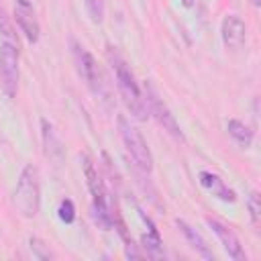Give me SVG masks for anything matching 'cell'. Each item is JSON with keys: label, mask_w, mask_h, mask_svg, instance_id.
<instances>
[{"label": "cell", "mask_w": 261, "mask_h": 261, "mask_svg": "<svg viewBox=\"0 0 261 261\" xmlns=\"http://www.w3.org/2000/svg\"><path fill=\"white\" fill-rule=\"evenodd\" d=\"M108 61L112 65V71H114V77H116V86H118V92H120V98L122 102L126 104V108L130 110V114L139 120H147V112H149V106H147V100L145 96L141 94L137 82H135V75L133 71L128 69L126 61L112 49L108 47Z\"/></svg>", "instance_id": "cell-1"}, {"label": "cell", "mask_w": 261, "mask_h": 261, "mask_svg": "<svg viewBox=\"0 0 261 261\" xmlns=\"http://www.w3.org/2000/svg\"><path fill=\"white\" fill-rule=\"evenodd\" d=\"M12 202L16 206V210L24 216V218H33L39 214V206H41V186H39V171L35 165H24L16 188H14V196Z\"/></svg>", "instance_id": "cell-2"}, {"label": "cell", "mask_w": 261, "mask_h": 261, "mask_svg": "<svg viewBox=\"0 0 261 261\" xmlns=\"http://www.w3.org/2000/svg\"><path fill=\"white\" fill-rule=\"evenodd\" d=\"M18 39H0V88L8 98H14L18 90Z\"/></svg>", "instance_id": "cell-3"}, {"label": "cell", "mask_w": 261, "mask_h": 261, "mask_svg": "<svg viewBox=\"0 0 261 261\" xmlns=\"http://www.w3.org/2000/svg\"><path fill=\"white\" fill-rule=\"evenodd\" d=\"M118 133H120V139L124 143V149L126 153L130 155V159L135 161V165L141 169V171H151L153 169V155L143 139V135L139 133L137 126H133L126 116H118Z\"/></svg>", "instance_id": "cell-4"}, {"label": "cell", "mask_w": 261, "mask_h": 261, "mask_svg": "<svg viewBox=\"0 0 261 261\" xmlns=\"http://www.w3.org/2000/svg\"><path fill=\"white\" fill-rule=\"evenodd\" d=\"M71 51H73V61H75V67H77V73L84 77V82L88 84V88L94 92V94H104V86H102V75H100V69L92 57V53L82 47L80 43L71 41Z\"/></svg>", "instance_id": "cell-5"}, {"label": "cell", "mask_w": 261, "mask_h": 261, "mask_svg": "<svg viewBox=\"0 0 261 261\" xmlns=\"http://www.w3.org/2000/svg\"><path fill=\"white\" fill-rule=\"evenodd\" d=\"M145 100H147L149 112H151V114H155V118H157V122L163 126V130H167L175 141H184V133H181V128H179V124H177L175 116L169 112L167 104L157 96L155 88H153L149 82L145 84Z\"/></svg>", "instance_id": "cell-6"}, {"label": "cell", "mask_w": 261, "mask_h": 261, "mask_svg": "<svg viewBox=\"0 0 261 261\" xmlns=\"http://www.w3.org/2000/svg\"><path fill=\"white\" fill-rule=\"evenodd\" d=\"M206 224L212 228V232L218 237V241L222 243V247H224V251L228 253V257H232L234 261H243L245 259V253H243V247H241V241H239V237L234 234V230L232 228H228L224 222H220V220H216V218H206Z\"/></svg>", "instance_id": "cell-7"}, {"label": "cell", "mask_w": 261, "mask_h": 261, "mask_svg": "<svg viewBox=\"0 0 261 261\" xmlns=\"http://www.w3.org/2000/svg\"><path fill=\"white\" fill-rule=\"evenodd\" d=\"M220 35H222V43H224L228 49H239V47H243V43H245L247 27H245V22H243L241 16L228 14V16L222 18Z\"/></svg>", "instance_id": "cell-8"}, {"label": "cell", "mask_w": 261, "mask_h": 261, "mask_svg": "<svg viewBox=\"0 0 261 261\" xmlns=\"http://www.w3.org/2000/svg\"><path fill=\"white\" fill-rule=\"evenodd\" d=\"M198 181H200V186L204 188V190H208L214 198H218V200H222V202H237V194L216 175V173H212V171H200L198 173Z\"/></svg>", "instance_id": "cell-9"}, {"label": "cell", "mask_w": 261, "mask_h": 261, "mask_svg": "<svg viewBox=\"0 0 261 261\" xmlns=\"http://www.w3.org/2000/svg\"><path fill=\"white\" fill-rule=\"evenodd\" d=\"M14 20L20 29V33H24V37L29 39V43H37L39 41V22L35 18V12L31 6H22L16 4L14 6Z\"/></svg>", "instance_id": "cell-10"}, {"label": "cell", "mask_w": 261, "mask_h": 261, "mask_svg": "<svg viewBox=\"0 0 261 261\" xmlns=\"http://www.w3.org/2000/svg\"><path fill=\"white\" fill-rule=\"evenodd\" d=\"M41 137H43V147H45V155L53 161H61L63 157V145L53 128V124L47 118H41Z\"/></svg>", "instance_id": "cell-11"}, {"label": "cell", "mask_w": 261, "mask_h": 261, "mask_svg": "<svg viewBox=\"0 0 261 261\" xmlns=\"http://www.w3.org/2000/svg\"><path fill=\"white\" fill-rule=\"evenodd\" d=\"M175 224H177V228L181 230V234L186 237V241L190 243V247L196 251V253H200L204 259H210V261H214V253L210 251V247H208V243L204 241V237L194 228V226H190L186 220H175Z\"/></svg>", "instance_id": "cell-12"}, {"label": "cell", "mask_w": 261, "mask_h": 261, "mask_svg": "<svg viewBox=\"0 0 261 261\" xmlns=\"http://www.w3.org/2000/svg\"><path fill=\"white\" fill-rule=\"evenodd\" d=\"M226 130H228V135H230L241 147H245V149L251 147V143H253V130H251V126H247L243 120H237V118L228 120Z\"/></svg>", "instance_id": "cell-13"}, {"label": "cell", "mask_w": 261, "mask_h": 261, "mask_svg": "<svg viewBox=\"0 0 261 261\" xmlns=\"http://www.w3.org/2000/svg\"><path fill=\"white\" fill-rule=\"evenodd\" d=\"M149 222V232L147 234H143V239H141V247L145 249V255H149V257H161L163 255V245H161V237H159V230L155 228V224L151 222V220H147Z\"/></svg>", "instance_id": "cell-14"}, {"label": "cell", "mask_w": 261, "mask_h": 261, "mask_svg": "<svg viewBox=\"0 0 261 261\" xmlns=\"http://www.w3.org/2000/svg\"><path fill=\"white\" fill-rule=\"evenodd\" d=\"M29 249H31L33 257H37V259H41V261L53 259V253L49 251V247H47L41 239H37V237H31V239H29Z\"/></svg>", "instance_id": "cell-15"}, {"label": "cell", "mask_w": 261, "mask_h": 261, "mask_svg": "<svg viewBox=\"0 0 261 261\" xmlns=\"http://www.w3.org/2000/svg\"><path fill=\"white\" fill-rule=\"evenodd\" d=\"M86 2V12L92 22L100 24L104 20V0H84Z\"/></svg>", "instance_id": "cell-16"}, {"label": "cell", "mask_w": 261, "mask_h": 261, "mask_svg": "<svg viewBox=\"0 0 261 261\" xmlns=\"http://www.w3.org/2000/svg\"><path fill=\"white\" fill-rule=\"evenodd\" d=\"M57 216H59V220L65 222V224H71V222L75 220V206H73V202H71L69 198H63V200L59 202Z\"/></svg>", "instance_id": "cell-17"}, {"label": "cell", "mask_w": 261, "mask_h": 261, "mask_svg": "<svg viewBox=\"0 0 261 261\" xmlns=\"http://www.w3.org/2000/svg\"><path fill=\"white\" fill-rule=\"evenodd\" d=\"M0 39H16V31L10 22V16L0 6Z\"/></svg>", "instance_id": "cell-18"}, {"label": "cell", "mask_w": 261, "mask_h": 261, "mask_svg": "<svg viewBox=\"0 0 261 261\" xmlns=\"http://www.w3.org/2000/svg\"><path fill=\"white\" fill-rule=\"evenodd\" d=\"M247 208H249L251 220L257 222V220H259V212H261V206H259V194H257V192H251V194L247 196Z\"/></svg>", "instance_id": "cell-19"}, {"label": "cell", "mask_w": 261, "mask_h": 261, "mask_svg": "<svg viewBox=\"0 0 261 261\" xmlns=\"http://www.w3.org/2000/svg\"><path fill=\"white\" fill-rule=\"evenodd\" d=\"M137 247H139V245H135L133 241H128L126 247H124V255H126L128 259H143V257H147L145 251H139Z\"/></svg>", "instance_id": "cell-20"}, {"label": "cell", "mask_w": 261, "mask_h": 261, "mask_svg": "<svg viewBox=\"0 0 261 261\" xmlns=\"http://www.w3.org/2000/svg\"><path fill=\"white\" fill-rule=\"evenodd\" d=\"M181 4H184L186 8H192V6L196 4V0H181Z\"/></svg>", "instance_id": "cell-21"}, {"label": "cell", "mask_w": 261, "mask_h": 261, "mask_svg": "<svg viewBox=\"0 0 261 261\" xmlns=\"http://www.w3.org/2000/svg\"><path fill=\"white\" fill-rule=\"evenodd\" d=\"M33 0H16V4H22V6H31Z\"/></svg>", "instance_id": "cell-22"}, {"label": "cell", "mask_w": 261, "mask_h": 261, "mask_svg": "<svg viewBox=\"0 0 261 261\" xmlns=\"http://www.w3.org/2000/svg\"><path fill=\"white\" fill-rule=\"evenodd\" d=\"M251 2H253L255 6H259V2H261V0H251Z\"/></svg>", "instance_id": "cell-23"}]
</instances>
